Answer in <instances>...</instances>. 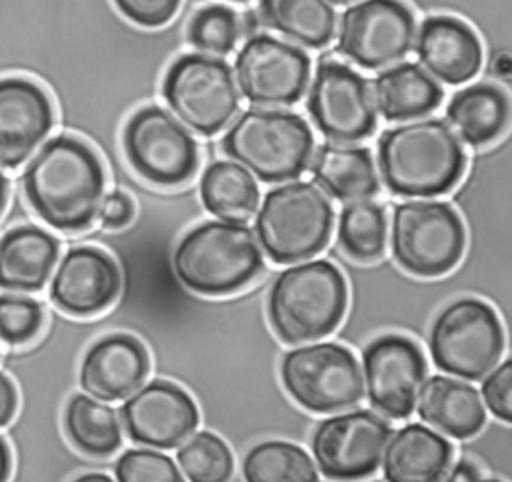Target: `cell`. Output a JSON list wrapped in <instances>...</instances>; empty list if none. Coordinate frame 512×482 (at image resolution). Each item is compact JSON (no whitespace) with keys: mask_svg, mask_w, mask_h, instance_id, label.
I'll use <instances>...</instances> for the list:
<instances>
[{"mask_svg":"<svg viewBox=\"0 0 512 482\" xmlns=\"http://www.w3.org/2000/svg\"><path fill=\"white\" fill-rule=\"evenodd\" d=\"M476 482H502V480H496V478H478Z\"/></svg>","mask_w":512,"mask_h":482,"instance_id":"obj_47","label":"cell"},{"mask_svg":"<svg viewBox=\"0 0 512 482\" xmlns=\"http://www.w3.org/2000/svg\"><path fill=\"white\" fill-rule=\"evenodd\" d=\"M464 242V224L446 202L406 200L392 210V256L414 276L432 278L450 272L462 258Z\"/></svg>","mask_w":512,"mask_h":482,"instance_id":"obj_9","label":"cell"},{"mask_svg":"<svg viewBox=\"0 0 512 482\" xmlns=\"http://www.w3.org/2000/svg\"><path fill=\"white\" fill-rule=\"evenodd\" d=\"M310 172L318 188L340 200H368L380 190L378 170L366 146L324 142L310 158Z\"/></svg>","mask_w":512,"mask_h":482,"instance_id":"obj_25","label":"cell"},{"mask_svg":"<svg viewBox=\"0 0 512 482\" xmlns=\"http://www.w3.org/2000/svg\"><path fill=\"white\" fill-rule=\"evenodd\" d=\"M20 392L10 374L0 370V430H4L18 414Z\"/></svg>","mask_w":512,"mask_h":482,"instance_id":"obj_40","label":"cell"},{"mask_svg":"<svg viewBox=\"0 0 512 482\" xmlns=\"http://www.w3.org/2000/svg\"><path fill=\"white\" fill-rule=\"evenodd\" d=\"M388 222L382 206L370 200L348 202L338 216V244L358 262H374L386 250Z\"/></svg>","mask_w":512,"mask_h":482,"instance_id":"obj_32","label":"cell"},{"mask_svg":"<svg viewBox=\"0 0 512 482\" xmlns=\"http://www.w3.org/2000/svg\"><path fill=\"white\" fill-rule=\"evenodd\" d=\"M482 402L488 410L504 420H512V362L504 360L496 364L482 382Z\"/></svg>","mask_w":512,"mask_h":482,"instance_id":"obj_37","label":"cell"},{"mask_svg":"<svg viewBox=\"0 0 512 482\" xmlns=\"http://www.w3.org/2000/svg\"><path fill=\"white\" fill-rule=\"evenodd\" d=\"M416 402L422 422L442 436L466 440L480 432L486 422L480 392L466 380L436 374L422 384Z\"/></svg>","mask_w":512,"mask_h":482,"instance_id":"obj_24","label":"cell"},{"mask_svg":"<svg viewBox=\"0 0 512 482\" xmlns=\"http://www.w3.org/2000/svg\"><path fill=\"white\" fill-rule=\"evenodd\" d=\"M450 464L448 438L416 422L390 434L380 460L386 482H442Z\"/></svg>","mask_w":512,"mask_h":482,"instance_id":"obj_23","label":"cell"},{"mask_svg":"<svg viewBox=\"0 0 512 482\" xmlns=\"http://www.w3.org/2000/svg\"><path fill=\"white\" fill-rule=\"evenodd\" d=\"M60 426L66 440L88 458H108L122 446V426L116 410L84 392L66 396Z\"/></svg>","mask_w":512,"mask_h":482,"instance_id":"obj_27","label":"cell"},{"mask_svg":"<svg viewBox=\"0 0 512 482\" xmlns=\"http://www.w3.org/2000/svg\"><path fill=\"white\" fill-rule=\"evenodd\" d=\"M16 184L28 212L48 230L78 234L98 216L106 172L88 142L60 132L24 162Z\"/></svg>","mask_w":512,"mask_h":482,"instance_id":"obj_1","label":"cell"},{"mask_svg":"<svg viewBox=\"0 0 512 482\" xmlns=\"http://www.w3.org/2000/svg\"><path fill=\"white\" fill-rule=\"evenodd\" d=\"M392 426L372 410H350L320 420L312 434L316 470L328 480L356 482L372 476Z\"/></svg>","mask_w":512,"mask_h":482,"instance_id":"obj_13","label":"cell"},{"mask_svg":"<svg viewBox=\"0 0 512 482\" xmlns=\"http://www.w3.org/2000/svg\"><path fill=\"white\" fill-rule=\"evenodd\" d=\"M46 322V304L32 294L0 292V344L26 346L34 342Z\"/></svg>","mask_w":512,"mask_h":482,"instance_id":"obj_35","label":"cell"},{"mask_svg":"<svg viewBox=\"0 0 512 482\" xmlns=\"http://www.w3.org/2000/svg\"><path fill=\"white\" fill-rule=\"evenodd\" d=\"M130 168L156 186H178L198 168V144L170 112L160 106L136 110L122 132Z\"/></svg>","mask_w":512,"mask_h":482,"instance_id":"obj_11","label":"cell"},{"mask_svg":"<svg viewBox=\"0 0 512 482\" xmlns=\"http://www.w3.org/2000/svg\"><path fill=\"white\" fill-rule=\"evenodd\" d=\"M118 412L128 438L146 448H176L198 426L192 396L168 380H150L136 388Z\"/></svg>","mask_w":512,"mask_h":482,"instance_id":"obj_18","label":"cell"},{"mask_svg":"<svg viewBox=\"0 0 512 482\" xmlns=\"http://www.w3.org/2000/svg\"><path fill=\"white\" fill-rule=\"evenodd\" d=\"M170 114L200 136L224 130L240 108L232 68L218 56L192 52L174 60L162 82Z\"/></svg>","mask_w":512,"mask_h":482,"instance_id":"obj_7","label":"cell"},{"mask_svg":"<svg viewBox=\"0 0 512 482\" xmlns=\"http://www.w3.org/2000/svg\"><path fill=\"white\" fill-rule=\"evenodd\" d=\"M280 378L292 400L314 414L348 410L364 396V378L356 356L336 342L288 350L280 364Z\"/></svg>","mask_w":512,"mask_h":482,"instance_id":"obj_10","label":"cell"},{"mask_svg":"<svg viewBox=\"0 0 512 482\" xmlns=\"http://www.w3.org/2000/svg\"><path fill=\"white\" fill-rule=\"evenodd\" d=\"M60 250L62 240L36 222L24 220L0 230V292H42Z\"/></svg>","mask_w":512,"mask_h":482,"instance_id":"obj_21","label":"cell"},{"mask_svg":"<svg viewBox=\"0 0 512 482\" xmlns=\"http://www.w3.org/2000/svg\"><path fill=\"white\" fill-rule=\"evenodd\" d=\"M176 462L190 482H228L234 472L228 444L208 430L194 432L180 442Z\"/></svg>","mask_w":512,"mask_h":482,"instance_id":"obj_33","label":"cell"},{"mask_svg":"<svg viewBox=\"0 0 512 482\" xmlns=\"http://www.w3.org/2000/svg\"><path fill=\"white\" fill-rule=\"evenodd\" d=\"M68 482H114V480H112L108 474H104V472L88 470V472H82V474L72 476Z\"/></svg>","mask_w":512,"mask_h":482,"instance_id":"obj_44","label":"cell"},{"mask_svg":"<svg viewBox=\"0 0 512 482\" xmlns=\"http://www.w3.org/2000/svg\"><path fill=\"white\" fill-rule=\"evenodd\" d=\"M496 72L500 74V76H508L510 74V58H508V54H502L498 60H496Z\"/></svg>","mask_w":512,"mask_h":482,"instance_id":"obj_45","label":"cell"},{"mask_svg":"<svg viewBox=\"0 0 512 482\" xmlns=\"http://www.w3.org/2000/svg\"><path fill=\"white\" fill-rule=\"evenodd\" d=\"M416 20L400 0H360L338 22L340 54L362 70H384L408 56Z\"/></svg>","mask_w":512,"mask_h":482,"instance_id":"obj_12","label":"cell"},{"mask_svg":"<svg viewBox=\"0 0 512 482\" xmlns=\"http://www.w3.org/2000/svg\"><path fill=\"white\" fill-rule=\"evenodd\" d=\"M384 186L404 198L446 194L460 180L466 154L456 132L440 118H414L384 130L376 144Z\"/></svg>","mask_w":512,"mask_h":482,"instance_id":"obj_2","label":"cell"},{"mask_svg":"<svg viewBox=\"0 0 512 482\" xmlns=\"http://www.w3.org/2000/svg\"><path fill=\"white\" fill-rule=\"evenodd\" d=\"M224 154L262 182L298 178L310 164L314 134L308 122L278 108H248L226 126Z\"/></svg>","mask_w":512,"mask_h":482,"instance_id":"obj_5","label":"cell"},{"mask_svg":"<svg viewBox=\"0 0 512 482\" xmlns=\"http://www.w3.org/2000/svg\"><path fill=\"white\" fill-rule=\"evenodd\" d=\"M480 478V470L470 460H458L450 464L442 482H476Z\"/></svg>","mask_w":512,"mask_h":482,"instance_id":"obj_41","label":"cell"},{"mask_svg":"<svg viewBox=\"0 0 512 482\" xmlns=\"http://www.w3.org/2000/svg\"><path fill=\"white\" fill-rule=\"evenodd\" d=\"M240 38L238 14L224 4H208L200 8L188 24V40L202 54L226 56Z\"/></svg>","mask_w":512,"mask_h":482,"instance_id":"obj_34","label":"cell"},{"mask_svg":"<svg viewBox=\"0 0 512 482\" xmlns=\"http://www.w3.org/2000/svg\"><path fill=\"white\" fill-rule=\"evenodd\" d=\"M116 482H186L174 460L152 448L124 450L114 462Z\"/></svg>","mask_w":512,"mask_h":482,"instance_id":"obj_36","label":"cell"},{"mask_svg":"<svg viewBox=\"0 0 512 482\" xmlns=\"http://www.w3.org/2000/svg\"><path fill=\"white\" fill-rule=\"evenodd\" d=\"M348 286L330 260H308L278 272L268 292V320L282 342L328 336L342 322Z\"/></svg>","mask_w":512,"mask_h":482,"instance_id":"obj_3","label":"cell"},{"mask_svg":"<svg viewBox=\"0 0 512 482\" xmlns=\"http://www.w3.org/2000/svg\"><path fill=\"white\" fill-rule=\"evenodd\" d=\"M440 84L416 62L384 68L372 80L374 108L388 122H404L430 114L442 102Z\"/></svg>","mask_w":512,"mask_h":482,"instance_id":"obj_26","label":"cell"},{"mask_svg":"<svg viewBox=\"0 0 512 482\" xmlns=\"http://www.w3.org/2000/svg\"><path fill=\"white\" fill-rule=\"evenodd\" d=\"M234 2H244V0H234Z\"/></svg>","mask_w":512,"mask_h":482,"instance_id":"obj_48","label":"cell"},{"mask_svg":"<svg viewBox=\"0 0 512 482\" xmlns=\"http://www.w3.org/2000/svg\"><path fill=\"white\" fill-rule=\"evenodd\" d=\"M120 292L114 258L92 244H72L60 254L48 280V302L64 316L86 320L112 306Z\"/></svg>","mask_w":512,"mask_h":482,"instance_id":"obj_17","label":"cell"},{"mask_svg":"<svg viewBox=\"0 0 512 482\" xmlns=\"http://www.w3.org/2000/svg\"><path fill=\"white\" fill-rule=\"evenodd\" d=\"M14 470V460H12V446L4 432H0V482H8Z\"/></svg>","mask_w":512,"mask_h":482,"instance_id":"obj_42","label":"cell"},{"mask_svg":"<svg viewBox=\"0 0 512 482\" xmlns=\"http://www.w3.org/2000/svg\"><path fill=\"white\" fill-rule=\"evenodd\" d=\"M122 16L144 28H158L172 20L180 0H112Z\"/></svg>","mask_w":512,"mask_h":482,"instance_id":"obj_38","label":"cell"},{"mask_svg":"<svg viewBox=\"0 0 512 482\" xmlns=\"http://www.w3.org/2000/svg\"><path fill=\"white\" fill-rule=\"evenodd\" d=\"M204 208L226 222H248L258 208L260 192L256 180L232 160L212 162L200 178Z\"/></svg>","mask_w":512,"mask_h":482,"instance_id":"obj_30","label":"cell"},{"mask_svg":"<svg viewBox=\"0 0 512 482\" xmlns=\"http://www.w3.org/2000/svg\"><path fill=\"white\" fill-rule=\"evenodd\" d=\"M508 98L492 84H472L458 90L448 106V126L470 146L494 142L508 124Z\"/></svg>","mask_w":512,"mask_h":482,"instance_id":"obj_28","label":"cell"},{"mask_svg":"<svg viewBox=\"0 0 512 482\" xmlns=\"http://www.w3.org/2000/svg\"><path fill=\"white\" fill-rule=\"evenodd\" d=\"M334 208L328 196L304 180L286 182L266 192L256 212V240L276 264L316 256L330 240Z\"/></svg>","mask_w":512,"mask_h":482,"instance_id":"obj_6","label":"cell"},{"mask_svg":"<svg viewBox=\"0 0 512 482\" xmlns=\"http://www.w3.org/2000/svg\"><path fill=\"white\" fill-rule=\"evenodd\" d=\"M10 196H12V180L6 174V170L0 168V220L6 214V208L10 204Z\"/></svg>","mask_w":512,"mask_h":482,"instance_id":"obj_43","label":"cell"},{"mask_svg":"<svg viewBox=\"0 0 512 482\" xmlns=\"http://www.w3.org/2000/svg\"><path fill=\"white\" fill-rule=\"evenodd\" d=\"M172 264L178 280L192 292L226 296L258 276L262 252L246 224L208 220L178 240Z\"/></svg>","mask_w":512,"mask_h":482,"instance_id":"obj_4","label":"cell"},{"mask_svg":"<svg viewBox=\"0 0 512 482\" xmlns=\"http://www.w3.org/2000/svg\"><path fill=\"white\" fill-rule=\"evenodd\" d=\"M234 80L242 96L258 108L292 106L308 88L310 58L290 42L256 34L234 58Z\"/></svg>","mask_w":512,"mask_h":482,"instance_id":"obj_14","label":"cell"},{"mask_svg":"<svg viewBox=\"0 0 512 482\" xmlns=\"http://www.w3.org/2000/svg\"><path fill=\"white\" fill-rule=\"evenodd\" d=\"M414 40L418 62L434 80L464 84L480 70L482 44L476 32L458 18L430 16L420 24Z\"/></svg>","mask_w":512,"mask_h":482,"instance_id":"obj_22","label":"cell"},{"mask_svg":"<svg viewBox=\"0 0 512 482\" xmlns=\"http://www.w3.org/2000/svg\"><path fill=\"white\" fill-rule=\"evenodd\" d=\"M262 22L306 48H324L336 32L334 4L328 0H260Z\"/></svg>","mask_w":512,"mask_h":482,"instance_id":"obj_29","label":"cell"},{"mask_svg":"<svg viewBox=\"0 0 512 482\" xmlns=\"http://www.w3.org/2000/svg\"><path fill=\"white\" fill-rule=\"evenodd\" d=\"M330 4H350V2H354V0H328Z\"/></svg>","mask_w":512,"mask_h":482,"instance_id":"obj_46","label":"cell"},{"mask_svg":"<svg viewBox=\"0 0 512 482\" xmlns=\"http://www.w3.org/2000/svg\"><path fill=\"white\" fill-rule=\"evenodd\" d=\"M134 218V202L128 194L120 192V190H112L108 194H104L100 208H98V216L96 220L100 222L102 228L106 230H120L124 226H128Z\"/></svg>","mask_w":512,"mask_h":482,"instance_id":"obj_39","label":"cell"},{"mask_svg":"<svg viewBox=\"0 0 512 482\" xmlns=\"http://www.w3.org/2000/svg\"><path fill=\"white\" fill-rule=\"evenodd\" d=\"M148 368V352L140 340L126 332H110L96 338L82 352L76 380L84 394L114 402L140 388Z\"/></svg>","mask_w":512,"mask_h":482,"instance_id":"obj_20","label":"cell"},{"mask_svg":"<svg viewBox=\"0 0 512 482\" xmlns=\"http://www.w3.org/2000/svg\"><path fill=\"white\" fill-rule=\"evenodd\" d=\"M306 110L312 124L330 142H360L376 128L370 86L362 74L344 62L322 60L316 66Z\"/></svg>","mask_w":512,"mask_h":482,"instance_id":"obj_15","label":"cell"},{"mask_svg":"<svg viewBox=\"0 0 512 482\" xmlns=\"http://www.w3.org/2000/svg\"><path fill=\"white\" fill-rule=\"evenodd\" d=\"M246 482H318L314 460L304 448L284 440L252 446L242 460Z\"/></svg>","mask_w":512,"mask_h":482,"instance_id":"obj_31","label":"cell"},{"mask_svg":"<svg viewBox=\"0 0 512 482\" xmlns=\"http://www.w3.org/2000/svg\"><path fill=\"white\" fill-rule=\"evenodd\" d=\"M428 348L438 370L462 380H480L502 358L504 330L490 304L460 298L432 322Z\"/></svg>","mask_w":512,"mask_h":482,"instance_id":"obj_8","label":"cell"},{"mask_svg":"<svg viewBox=\"0 0 512 482\" xmlns=\"http://www.w3.org/2000/svg\"><path fill=\"white\" fill-rule=\"evenodd\" d=\"M426 360L420 346L400 334H384L362 352V378L372 408L392 420H406L424 384Z\"/></svg>","mask_w":512,"mask_h":482,"instance_id":"obj_16","label":"cell"},{"mask_svg":"<svg viewBox=\"0 0 512 482\" xmlns=\"http://www.w3.org/2000/svg\"><path fill=\"white\" fill-rule=\"evenodd\" d=\"M56 122L50 92L34 78H0V168L16 172L48 138Z\"/></svg>","mask_w":512,"mask_h":482,"instance_id":"obj_19","label":"cell"}]
</instances>
